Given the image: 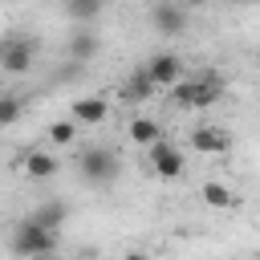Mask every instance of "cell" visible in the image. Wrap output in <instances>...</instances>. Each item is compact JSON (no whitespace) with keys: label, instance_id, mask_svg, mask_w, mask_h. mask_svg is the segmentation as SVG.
Masks as SVG:
<instances>
[{"label":"cell","instance_id":"11","mask_svg":"<svg viewBox=\"0 0 260 260\" xmlns=\"http://www.w3.org/2000/svg\"><path fill=\"white\" fill-rule=\"evenodd\" d=\"M199 195H203V203L215 207V211H232V207H240V195H236L228 183H203Z\"/></svg>","mask_w":260,"mask_h":260},{"label":"cell","instance_id":"1","mask_svg":"<svg viewBox=\"0 0 260 260\" xmlns=\"http://www.w3.org/2000/svg\"><path fill=\"white\" fill-rule=\"evenodd\" d=\"M171 89H175V106H179V110H207L211 102H219L223 81H219L215 73H199V77H191V81H175Z\"/></svg>","mask_w":260,"mask_h":260},{"label":"cell","instance_id":"10","mask_svg":"<svg viewBox=\"0 0 260 260\" xmlns=\"http://www.w3.org/2000/svg\"><path fill=\"white\" fill-rule=\"evenodd\" d=\"M98 49H102V41H98V32H93L89 24H81V28L69 37V57H73L77 65H85L89 57H98Z\"/></svg>","mask_w":260,"mask_h":260},{"label":"cell","instance_id":"17","mask_svg":"<svg viewBox=\"0 0 260 260\" xmlns=\"http://www.w3.org/2000/svg\"><path fill=\"white\" fill-rule=\"evenodd\" d=\"M73 138H77V122H73V118H57V122H49V142L69 146Z\"/></svg>","mask_w":260,"mask_h":260},{"label":"cell","instance_id":"18","mask_svg":"<svg viewBox=\"0 0 260 260\" xmlns=\"http://www.w3.org/2000/svg\"><path fill=\"white\" fill-rule=\"evenodd\" d=\"M20 118V98H12V93H0V126H12Z\"/></svg>","mask_w":260,"mask_h":260},{"label":"cell","instance_id":"9","mask_svg":"<svg viewBox=\"0 0 260 260\" xmlns=\"http://www.w3.org/2000/svg\"><path fill=\"white\" fill-rule=\"evenodd\" d=\"M110 118V102L106 98H77L73 102V122L77 126H102Z\"/></svg>","mask_w":260,"mask_h":260},{"label":"cell","instance_id":"7","mask_svg":"<svg viewBox=\"0 0 260 260\" xmlns=\"http://www.w3.org/2000/svg\"><path fill=\"white\" fill-rule=\"evenodd\" d=\"M150 20H154V28H158L162 37H179V32L187 28V12H183L175 0H154Z\"/></svg>","mask_w":260,"mask_h":260},{"label":"cell","instance_id":"19","mask_svg":"<svg viewBox=\"0 0 260 260\" xmlns=\"http://www.w3.org/2000/svg\"><path fill=\"white\" fill-rule=\"evenodd\" d=\"M187 4H207V0H187Z\"/></svg>","mask_w":260,"mask_h":260},{"label":"cell","instance_id":"16","mask_svg":"<svg viewBox=\"0 0 260 260\" xmlns=\"http://www.w3.org/2000/svg\"><path fill=\"white\" fill-rule=\"evenodd\" d=\"M154 138H162V126H158L154 118H134V122H130V142L150 146Z\"/></svg>","mask_w":260,"mask_h":260},{"label":"cell","instance_id":"6","mask_svg":"<svg viewBox=\"0 0 260 260\" xmlns=\"http://www.w3.org/2000/svg\"><path fill=\"white\" fill-rule=\"evenodd\" d=\"M142 69H146V77H150L158 89H171V85L183 77V61H179L175 53H154V57H150Z\"/></svg>","mask_w":260,"mask_h":260},{"label":"cell","instance_id":"5","mask_svg":"<svg viewBox=\"0 0 260 260\" xmlns=\"http://www.w3.org/2000/svg\"><path fill=\"white\" fill-rule=\"evenodd\" d=\"M32 61H37V41H28V37H12V41L0 45V65H4L8 73H28Z\"/></svg>","mask_w":260,"mask_h":260},{"label":"cell","instance_id":"13","mask_svg":"<svg viewBox=\"0 0 260 260\" xmlns=\"http://www.w3.org/2000/svg\"><path fill=\"white\" fill-rule=\"evenodd\" d=\"M65 215H69V207H65L61 199H45V203H37V207H32V215H28V219H37L41 228H53V232H57V228L65 223Z\"/></svg>","mask_w":260,"mask_h":260},{"label":"cell","instance_id":"4","mask_svg":"<svg viewBox=\"0 0 260 260\" xmlns=\"http://www.w3.org/2000/svg\"><path fill=\"white\" fill-rule=\"evenodd\" d=\"M146 158H150V171L158 175V179H179L183 175V150L175 146V142H167V138H154L150 146H146Z\"/></svg>","mask_w":260,"mask_h":260},{"label":"cell","instance_id":"14","mask_svg":"<svg viewBox=\"0 0 260 260\" xmlns=\"http://www.w3.org/2000/svg\"><path fill=\"white\" fill-rule=\"evenodd\" d=\"M122 93H126V102H150V98L158 93V85L146 77V69H134V73H130V81L122 85Z\"/></svg>","mask_w":260,"mask_h":260},{"label":"cell","instance_id":"3","mask_svg":"<svg viewBox=\"0 0 260 260\" xmlns=\"http://www.w3.org/2000/svg\"><path fill=\"white\" fill-rule=\"evenodd\" d=\"M77 171H81L85 183H110V179L118 175V154L106 150V146H89V150H81Z\"/></svg>","mask_w":260,"mask_h":260},{"label":"cell","instance_id":"15","mask_svg":"<svg viewBox=\"0 0 260 260\" xmlns=\"http://www.w3.org/2000/svg\"><path fill=\"white\" fill-rule=\"evenodd\" d=\"M102 8H106V0H65V12H69L77 24L98 20V16H102Z\"/></svg>","mask_w":260,"mask_h":260},{"label":"cell","instance_id":"12","mask_svg":"<svg viewBox=\"0 0 260 260\" xmlns=\"http://www.w3.org/2000/svg\"><path fill=\"white\" fill-rule=\"evenodd\" d=\"M57 167H61V162H57L49 150H28V154H24V175H28V179H53Z\"/></svg>","mask_w":260,"mask_h":260},{"label":"cell","instance_id":"2","mask_svg":"<svg viewBox=\"0 0 260 260\" xmlns=\"http://www.w3.org/2000/svg\"><path fill=\"white\" fill-rule=\"evenodd\" d=\"M12 252L16 256H49V252H57V232L41 228L37 219H20L12 228Z\"/></svg>","mask_w":260,"mask_h":260},{"label":"cell","instance_id":"8","mask_svg":"<svg viewBox=\"0 0 260 260\" xmlns=\"http://www.w3.org/2000/svg\"><path fill=\"white\" fill-rule=\"evenodd\" d=\"M191 146H195V154H228L232 138L215 126H199V130H191Z\"/></svg>","mask_w":260,"mask_h":260}]
</instances>
